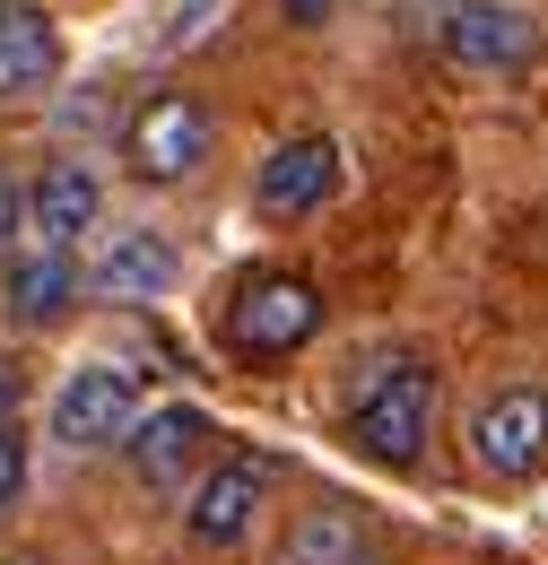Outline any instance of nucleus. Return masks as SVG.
<instances>
[{"label": "nucleus", "instance_id": "obj_7", "mask_svg": "<svg viewBox=\"0 0 548 565\" xmlns=\"http://www.w3.org/2000/svg\"><path fill=\"white\" fill-rule=\"evenodd\" d=\"M331 192H340V148L323 140V131L271 148V157H262V183H253V201L271 217H305V210H323Z\"/></svg>", "mask_w": 548, "mask_h": 565}, {"label": "nucleus", "instance_id": "obj_8", "mask_svg": "<svg viewBox=\"0 0 548 565\" xmlns=\"http://www.w3.org/2000/svg\"><path fill=\"white\" fill-rule=\"evenodd\" d=\"M262 488H271V461H253V452H235V461H218L201 488H192V540H209V548H226V540H244L253 531V504H262Z\"/></svg>", "mask_w": 548, "mask_h": 565}, {"label": "nucleus", "instance_id": "obj_15", "mask_svg": "<svg viewBox=\"0 0 548 565\" xmlns=\"http://www.w3.org/2000/svg\"><path fill=\"white\" fill-rule=\"evenodd\" d=\"M18 488H27V444H18V426H0V513L18 504Z\"/></svg>", "mask_w": 548, "mask_h": 565}, {"label": "nucleus", "instance_id": "obj_16", "mask_svg": "<svg viewBox=\"0 0 548 565\" xmlns=\"http://www.w3.org/2000/svg\"><path fill=\"white\" fill-rule=\"evenodd\" d=\"M18 226H27V201H18V183H9V166H0V253L18 244Z\"/></svg>", "mask_w": 548, "mask_h": 565}, {"label": "nucleus", "instance_id": "obj_9", "mask_svg": "<svg viewBox=\"0 0 548 565\" xmlns=\"http://www.w3.org/2000/svg\"><path fill=\"white\" fill-rule=\"evenodd\" d=\"M123 444H131V470H139V479H148L157 495H175V488H183V470L201 461L209 418H201V409H183V401H166V409H148Z\"/></svg>", "mask_w": 548, "mask_h": 565}, {"label": "nucleus", "instance_id": "obj_11", "mask_svg": "<svg viewBox=\"0 0 548 565\" xmlns=\"http://www.w3.org/2000/svg\"><path fill=\"white\" fill-rule=\"evenodd\" d=\"M62 62V35H53V18L35 9V0H0V105L9 96H35L44 78Z\"/></svg>", "mask_w": 548, "mask_h": 565}, {"label": "nucleus", "instance_id": "obj_2", "mask_svg": "<svg viewBox=\"0 0 548 565\" xmlns=\"http://www.w3.org/2000/svg\"><path fill=\"white\" fill-rule=\"evenodd\" d=\"M314 322H323V296L305 279H244L235 287V305H226V340L244 356H287V349H305L314 340Z\"/></svg>", "mask_w": 548, "mask_h": 565}, {"label": "nucleus", "instance_id": "obj_10", "mask_svg": "<svg viewBox=\"0 0 548 565\" xmlns=\"http://www.w3.org/2000/svg\"><path fill=\"white\" fill-rule=\"evenodd\" d=\"M96 217H105V192H96L87 166H44V183L27 192V226L44 235V253H70Z\"/></svg>", "mask_w": 548, "mask_h": 565}, {"label": "nucleus", "instance_id": "obj_6", "mask_svg": "<svg viewBox=\"0 0 548 565\" xmlns=\"http://www.w3.org/2000/svg\"><path fill=\"white\" fill-rule=\"evenodd\" d=\"M444 53L462 71H523L540 53V26L523 9H505V0H453L444 9Z\"/></svg>", "mask_w": 548, "mask_h": 565}, {"label": "nucleus", "instance_id": "obj_4", "mask_svg": "<svg viewBox=\"0 0 548 565\" xmlns=\"http://www.w3.org/2000/svg\"><path fill=\"white\" fill-rule=\"evenodd\" d=\"M139 426V365H78L53 392V435L62 444H123Z\"/></svg>", "mask_w": 548, "mask_h": 565}, {"label": "nucleus", "instance_id": "obj_1", "mask_svg": "<svg viewBox=\"0 0 548 565\" xmlns=\"http://www.w3.org/2000/svg\"><path fill=\"white\" fill-rule=\"evenodd\" d=\"M426 426H435V374L401 356V365H383V374L357 392V409H348V444H357L366 461L410 470L418 452H426Z\"/></svg>", "mask_w": 548, "mask_h": 565}, {"label": "nucleus", "instance_id": "obj_12", "mask_svg": "<svg viewBox=\"0 0 548 565\" xmlns=\"http://www.w3.org/2000/svg\"><path fill=\"white\" fill-rule=\"evenodd\" d=\"M70 296H78V262H70V253H27V262H9V322L44 331V322L70 313Z\"/></svg>", "mask_w": 548, "mask_h": 565}, {"label": "nucleus", "instance_id": "obj_17", "mask_svg": "<svg viewBox=\"0 0 548 565\" xmlns=\"http://www.w3.org/2000/svg\"><path fill=\"white\" fill-rule=\"evenodd\" d=\"M18 401H27V374H18V365H9V356H0V426L18 418Z\"/></svg>", "mask_w": 548, "mask_h": 565}, {"label": "nucleus", "instance_id": "obj_14", "mask_svg": "<svg viewBox=\"0 0 548 565\" xmlns=\"http://www.w3.org/2000/svg\"><path fill=\"white\" fill-rule=\"evenodd\" d=\"M278 565H366V531H357V513H348V504H314V513H296L287 540H278Z\"/></svg>", "mask_w": 548, "mask_h": 565}, {"label": "nucleus", "instance_id": "obj_13", "mask_svg": "<svg viewBox=\"0 0 548 565\" xmlns=\"http://www.w3.org/2000/svg\"><path fill=\"white\" fill-rule=\"evenodd\" d=\"M166 279H175V244L148 235V226H123V235L96 253V287H105V296H166Z\"/></svg>", "mask_w": 548, "mask_h": 565}, {"label": "nucleus", "instance_id": "obj_3", "mask_svg": "<svg viewBox=\"0 0 548 565\" xmlns=\"http://www.w3.org/2000/svg\"><path fill=\"white\" fill-rule=\"evenodd\" d=\"M131 174L139 183H183L192 166L209 157V105L201 96H183V87H166V96H148L131 114Z\"/></svg>", "mask_w": 548, "mask_h": 565}, {"label": "nucleus", "instance_id": "obj_18", "mask_svg": "<svg viewBox=\"0 0 548 565\" xmlns=\"http://www.w3.org/2000/svg\"><path fill=\"white\" fill-rule=\"evenodd\" d=\"M278 9H287V18H296V26H314V18H323V9H331V0H278Z\"/></svg>", "mask_w": 548, "mask_h": 565}, {"label": "nucleus", "instance_id": "obj_5", "mask_svg": "<svg viewBox=\"0 0 548 565\" xmlns=\"http://www.w3.org/2000/svg\"><path fill=\"white\" fill-rule=\"evenodd\" d=\"M471 452H479L496 479H531L548 461V392H531V383L496 392L479 418H471Z\"/></svg>", "mask_w": 548, "mask_h": 565}]
</instances>
